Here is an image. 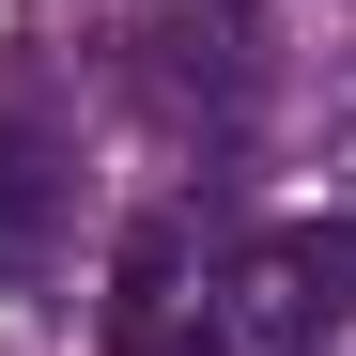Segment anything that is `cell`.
<instances>
[{
  "label": "cell",
  "instance_id": "obj_1",
  "mask_svg": "<svg viewBox=\"0 0 356 356\" xmlns=\"http://www.w3.org/2000/svg\"><path fill=\"white\" fill-rule=\"evenodd\" d=\"M124 78H140V108L170 140H232L264 108V0H140Z\"/></svg>",
  "mask_w": 356,
  "mask_h": 356
},
{
  "label": "cell",
  "instance_id": "obj_2",
  "mask_svg": "<svg viewBox=\"0 0 356 356\" xmlns=\"http://www.w3.org/2000/svg\"><path fill=\"white\" fill-rule=\"evenodd\" d=\"M232 325H279V341L356 325V217H279L264 248L232 264Z\"/></svg>",
  "mask_w": 356,
  "mask_h": 356
},
{
  "label": "cell",
  "instance_id": "obj_3",
  "mask_svg": "<svg viewBox=\"0 0 356 356\" xmlns=\"http://www.w3.org/2000/svg\"><path fill=\"white\" fill-rule=\"evenodd\" d=\"M47 232H63V140L0 108V279H47Z\"/></svg>",
  "mask_w": 356,
  "mask_h": 356
},
{
  "label": "cell",
  "instance_id": "obj_4",
  "mask_svg": "<svg viewBox=\"0 0 356 356\" xmlns=\"http://www.w3.org/2000/svg\"><path fill=\"white\" fill-rule=\"evenodd\" d=\"M108 356H248V325H232V310H202V294H170L155 325H108Z\"/></svg>",
  "mask_w": 356,
  "mask_h": 356
}]
</instances>
